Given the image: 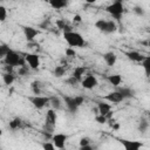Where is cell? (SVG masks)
<instances>
[{
  "instance_id": "cell-39",
  "label": "cell",
  "mask_w": 150,
  "mask_h": 150,
  "mask_svg": "<svg viewBox=\"0 0 150 150\" xmlns=\"http://www.w3.org/2000/svg\"><path fill=\"white\" fill-rule=\"evenodd\" d=\"M66 82H67L68 84H70V86H75V84L77 83V81H76L74 77H71V76H70V77H69V79H68Z\"/></svg>"
},
{
  "instance_id": "cell-16",
  "label": "cell",
  "mask_w": 150,
  "mask_h": 150,
  "mask_svg": "<svg viewBox=\"0 0 150 150\" xmlns=\"http://www.w3.org/2000/svg\"><path fill=\"white\" fill-rule=\"evenodd\" d=\"M97 110H98V115L105 116L109 111H111V105L110 103L107 102H97Z\"/></svg>"
},
{
  "instance_id": "cell-7",
  "label": "cell",
  "mask_w": 150,
  "mask_h": 150,
  "mask_svg": "<svg viewBox=\"0 0 150 150\" xmlns=\"http://www.w3.org/2000/svg\"><path fill=\"white\" fill-rule=\"evenodd\" d=\"M97 84H98V81H97L96 76L93 75V74L86 75V76L82 79V81H81V86H82L84 89H93V88H95Z\"/></svg>"
},
{
  "instance_id": "cell-31",
  "label": "cell",
  "mask_w": 150,
  "mask_h": 150,
  "mask_svg": "<svg viewBox=\"0 0 150 150\" xmlns=\"http://www.w3.org/2000/svg\"><path fill=\"white\" fill-rule=\"evenodd\" d=\"M28 71H29V67L28 66L25 64V66L19 67V75H27Z\"/></svg>"
},
{
  "instance_id": "cell-45",
  "label": "cell",
  "mask_w": 150,
  "mask_h": 150,
  "mask_svg": "<svg viewBox=\"0 0 150 150\" xmlns=\"http://www.w3.org/2000/svg\"><path fill=\"white\" fill-rule=\"evenodd\" d=\"M2 135V129H0V136Z\"/></svg>"
},
{
  "instance_id": "cell-2",
  "label": "cell",
  "mask_w": 150,
  "mask_h": 150,
  "mask_svg": "<svg viewBox=\"0 0 150 150\" xmlns=\"http://www.w3.org/2000/svg\"><path fill=\"white\" fill-rule=\"evenodd\" d=\"M105 11L116 20V21H121L122 20V16H123V13H124V6H123V2L117 0V1H114L112 4H110ZM114 20V21H115Z\"/></svg>"
},
{
  "instance_id": "cell-38",
  "label": "cell",
  "mask_w": 150,
  "mask_h": 150,
  "mask_svg": "<svg viewBox=\"0 0 150 150\" xmlns=\"http://www.w3.org/2000/svg\"><path fill=\"white\" fill-rule=\"evenodd\" d=\"M56 25H57V27H59L60 29H62V30H63V28H64V26H66L67 23H66V21H64V20H57V21H56Z\"/></svg>"
},
{
  "instance_id": "cell-40",
  "label": "cell",
  "mask_w": 150,
  "mask_h": 150,
  "mask_svg": "<svg viewBox=\"0 0 150 150\" xmlns=\"http://www.w3.org/2000/svg\"><path fill=\"white\" fill-rule=\"evenodd\" d=\"M79 150H96V149L89 144V145H86V146H80Z\"/></svg>"
},
{
  "instance_id": "cell-44",
  "label": "cell",
  "mask_w": 150,
  "mask_h": 150,
  "mask_svg": "<svg viewBox=\"0 0 150 150\" xmlns=\"http://www.w3.org/2000/svg\"><path fill=\"white\" fill-rule=\"evenodd\" d=\"M87 2H89V4H93V2H95V1H94V0H88Z\"/></svg>"
},
{
  "instance_id": "cell-1",
  "label": "cell",
  "mask_w": 150,
  "mask_h": 150,
  "mask_svg": "<svg viewBox=\"0 0 150 150\" xmlns=\"http://www.w3.org/2000/svg\"><path fill=\"white\" fill-rule=\"evenodd\" d=\"M63 39L70 46V48H73V47H83L86 45V41H84L83 36L80 33L74 32V30L63 33Z\"/></svg>"
},
{
  "instance_id": "cell-9",
  "label": "cell",
  "mask_w": 150,
  "mask_h": 150,
  "mask_svg": "<svg viewBox=\"0 0 150 150\" xmlns=\"http://www.w3.org/2000/svg\"><path fill=\"white\" fill-rule=\"evenodd\" d=\"M120 143L123 145L124 150H139L143 146V143L139 141H134V139H120Z\"/></svg>"
},
{
  "instance_id": "cell-10",
  "label": "cell",
  "mask_w": 150,
  "mask_h": 150,
  "mask_svg": "<svg viewBox=\"0 0 150 150\" xmlns=\"http://www.w3.org/2000/svg\"><path fill=\"white\" fill-rule=\"evenodd\" d=\"M103 100L108 101L109 103H114V104H117V103H120V102L124 101L125 98L122 96V94H121L118 90H114V91L109 93L108 95H105V96L103 97Z\"/></svg>"
},
{
  "instance_id": "cell-5",
  "label": "cell",
  "mask_w": 150,
  "mask_h": 150,
  "mask_svg": "<svg viewBox=\"0 0 150 150\" xmlns=\"http://www.w3.org/2000/svg\"><path fill=\"white\" fill-rule=\"evenodd\" d=\"M25 62H27L30 69H38L40 67V56L34 53H28L25 55Z\"/></svg>"
},
{
  "instance_id": "cell-28",
  "label": "cell",
  "mask_w": 150,
  "mask_h": 150,
  "mask_svg": "<svg viewBox=\"0 0 150 150\" xmlns=\"http://www.w3.org/2000/svg\"><path fill=\"white\" fill-rule=\"evenodd\" d=\"M41 146H42V150H55V149H56L52 142H47V141L43 142V143L41 144Z\"/></svg>"
},
{
  "instance_id": "cell-42",
  "label": "cell",
  "mask_w": 150,
  "mask_h": 150,
  "mask_svg": "<svg viewBox=\"0 0 150 150\" xmlns=\"http://www.w3.org/2000/svg\"><path fill=\"white\" fill-rule=\"evenodd\" d=\"M5 70H6V73L13 74V67H11V66H5Z\"/></svg>"
},
{
  "instance_id": "cell-21",
  "label": "cell",
  "mask_w": 150,
  "mask_h": 150,
  "mask_svg": "<svg viewBox=\"0 0 150 150\" xmlns=\"http://www.w3.org/2000/svg\"><path fill=\"white\" fill-rule=\"evenodd\" d=\"M117 30V23L116 21L114 20H107V30L105 33L107 34H110V33H114Z\"/></svg>"
},
{
  "instance_id": "cell-19",
  "label": "cell",
  "mask_w": 150,
  "mask_h": 150,
  "mask_svg": "<svg viewBox=\"0 0 150 150\" xmlns=\"http://www.w3.org/2000/svg\"><path fill=\"white\" fill-rule=\"evenodd\" d=\"M49 5H50L54 9H61V8L66 7V6L68 5V2L64 1V0H50V1H49Z\"/></svg>"
},
{
  "instance_id": "cell-27",
  "label": "cell",
  "mask_w": 150,
  "mask_h": 150,
  "mask_svg": "<svg viewBox=\"0 0 150 150\" xmlns=\"http://www.w3.org/2000/svg\"><path fill=\"white\" fill-rule=\"evenodd\" d=\"M8 52H9V47L7 45H0V59H4Z\"/></svg>"
},
{
  "instance_id": "cell-37",
  "label": "cell",
  "mask_w": 150,
  "mask_h": 150,
  "mask_svg": "<svg viewBox=\"0 0 150 150\" xmlns=\"http://www.w3.org/2000/svg\"><path fill=\"white\" fill-rule=\"evenodd\" d=\"M134 12H135L136 14H138V15H143V14H144V9H143L142 7H139V6H136V7L134 8Z\"/></svg>"
},
{
  "instance_id": "cell-26",
  "label": "cell",
  "mask_w": 150,
  "mask_h": 150,
  "mask_svg": "<svg viewBox=\"0 0 150 150\" xmlns=\"http://www.w3.org/2000/svg\"><path fill=\"white\" fill-rule=\"evenodd\" d=\"M66 74V67L64 66H56L54 68V76L55 77H62Z\"/></svg>"
},
{
  "instance_id": "cell-33",
  "label": "cell",
  "mask_w": 150,
  "mask_h": 150,
  "mask_svg": "<svg viewBox=\"0 0 150 150\" xmlns=\"http://www.w3.org/2000/svg\"><path fill=\"white\" fill-rule=\"evenodd\" d=\"M90 144V138L89 137H82L80 139V146H86Z\"/></svg>"
},
{
  "instance_id": "cell-18",
  "label": "cell",
  "mask_w": 150,
  "mask_h": 150,
  "mask_svg": "<svg viewBox=\"0 0 150 150\" xmlns=\"http://www.w3.org/2000/svg\"><path fill=\"white\" fill-rule=\"evenodd\" d=\"M49 104L52 105V109H54L56 111V110H59L61 108L62 102H61L60 97H57V96H50L49 97Z\"/></svg>"
},
{
  "instance_id": "cell-34",
  "label": "cell",
  "mask_w": 150,
  "mask_h": 150,
  "mask_svg": "<svg viewBox=\"0 0 150 150\" xmlns=\"http://www.w3.org/2000/svg\"><path fill=\"white\" fill-rule=\"evenodd\" d=\"M75 55H76L75 49H73V48H70V47H68V48L66 49V56H68V57H74Z\"/></svg>"
},
{
  "instance_id": "cell-6",
  "label": "cell",
  "mask_w": 150,
  "mask_h": 150,
  "mask_svg": "<svg viewBox=\"0 0 150 150\" xmlns=\"http://www.w3.org/2000/svg\"><path fill=\"white\" fill-rule=\"evenodd\" d=\"M22 32H23V35H25V38L28 42H33L35 40V38L38 35H40V33H41L39 29H36L34 27H30V26H23Z\"/></svg>"
},
{
  "instance_id": "cell-11",
  "label": "cell",
  "mask_w": 150,
  "mask_h": 150,
  "mask_svg": "<svg viewBox=\"0 0 150 150\" xmlns=\"http://www.w3.org/2000/svg\"><path fill=\"white\" fill-rule=\"evenodd\" d=\"M56 120H57L56 111L54 109H48L46 112V127H49L50 130H53L56 124Z\"/></svg>"
},
{
  "instance_id": "cell-30",
  "label": "cell",
  "mask_w": 150,
  "mask_h": 150,
  "mask_svg": "<svg viewBox=\"0 0 150 150\" xmlns=\"http://www.w3.org/2000/svg\"><path fill=\"white\" fill-rule=\"evenodd\" d=\"M148 128H149V123H148L145 120H142V121L139 122V125H138L139 131L144 132V131H146V130H148Z\"/></svg>"
},
{
  "instance_id": "cell-20",
  "label": "cell",
  "mask_w": 150,
  "mask_h": 150,
  "mask_svg": "<svg viewBox=\"0 0 150 150\" xmlns=\"http://www.w3.org/2000/svg\"><path fill=\"white\" fill-rule=\"evenodd\" d=\"M116 90H118V91L122 94V96H123L124 98H130L131 96H134V93H135L132 89H130V88H127V87L117 88Z\"/></svg>"
},
{
  "instance_id": "cell-3",
  "label": "cell",
  "mask_w": 150,
  "mask_h": 150,
  "mask_svg": "<svg viewBox=\"0 0 150 150\" xmlns=\"http://www.w3.org/2000/svg\"><path fill=\"white\" fill-rule=\"evenodd\" d=\"M4 62L6 66H11V67H21V66H25V59H22L20 56V54H18L15 50H12L9 49V52L6 54V56L4 57Z\"/></svg>"
},
{
  "instance_id": "cell-8",
  "label": "cell",
  "mask_w": 150,
  "mask_h": 150,
  "mask_svg": "<svg viewBox=\"0 0 150 150\" xmlns=\"http://www.w3.org/2000/svg\"><path fill=\"white\" fill-rule=\"evenodd\" d=\"M67 138H68L67 135L61 134V132H57V134H54L52 136V143L54 144V146L56 149H63L64 145H66Z\"/></svg>"
},
{
  "instance_id": "cell-32",
  "label": "cell",
  "mask_w": 150,
  "mask_h": 150,
  "mask_svg": "<svg viewBox=\"0 0 150 150\" xmlns=\"http://www.w3.org/2000/svg\"><path fill=\"white\" fill-rule=\"evenodd\" d=\"M95 121L97 122V123H100V124H104L108 120H107V117L105 116H102V115H97L96 117H95Z\"/></svg>"
},
{
  "instance_id": "cell-22",
  "label": "cell",
  "mask_w": 150,
  "mask_h": 150,
  "mask_svg": "<svg viewBox=\"0 0 150 150\" xmlns=\"http://www.w3.org/2000/svg\"><path fill=\"white\" fill-rule=\"evenodd\" d=\"M30 89H32V91H33V94H35V95H40L41 94V82L40 81H33L32 83H30Z\"/></svg>"
},
{
  "instance_id": "cell-13",
  "label": "cell",
  "mask_w": 150,
  "mask_h": 150,
  "mask_svg": "<svg viewBox=\"0 0 150 150\" xmlns=\"http://www.w3.org/2000/svg\"><path fill=\"white\" fill-rule=\"evenodd\" d=\"M63 101H64V103H66L67 109H68L70 112H76V111H77L79 107H77V104L75 103V98H74V97L64 96V97H63Z\"/></svg>"
},
{
  "instance_id": "cell-24",
  "label": "cell",
  "mask_w": 150,
  "mask_h": 150,
  "mask_svg": "<svg viewBox=\"0 0 150 150\" xmlns=\"http://www.w3.org/2000/svg\"><path fill=\"white\" fill-rule=\"evenodd\" d=\"M2 81H4V83L6 86H9L15 81V76L13 74H11V73H5L2 75Z\"/></svg>"
},
{
  "instance_id": "cell-41",
  "label": "cell",
  "mask_w": 150,
  "mask_h": 150,
  "mask_svg": "<svg viewBox=\"0 0 150 150\" xmlns=\"http://www.w3.org/2000/svg\"><path fill=\"white\" fill-rule=\"evenodd\" d=\"M73 19H74V22H81V21H82V18H81V15H79V14H75Z\"/></svg>"
},
{
  "instance_id": "cell-29",
  "label": "cell",
  "mask_w": 150,
  "mask_h": 150,
  "mask_svg": "<svg viewBox=\"0 0 150 150\" xmlns=\"http://www.w3.org/2000/svg\"><path fill=\"white\" fill-rule=\"evenodd\" d=\"M7 18V9L5 6H0V22H4Z\"/></svg>"
},
{
  "instance_id": "cell-14",
  "label": "cell",
  "mask_w": 150,
  "mask_h": 150,
  "mask_svg": "<svg viewBox=\"0 0 150 150\" xmlns=\"http://www.w3.org/2000/svg\"><path fill=\"white\" fill-rule=\"evenodd\" d=\"M103 60L109 67H112V66H115V63L117 61V56L114 52H107L103 54Z\"/></svg>"
},
{
  "instance_id": "cell-15",
  "label": "cell",
  "mask_w": 150,
  "mask_h": 150,
  "mask_svg": "<svg viewBox=\"0 0 150 150\" xmlns=\"http://www.w3.org/2000/svg\"><path fill=\"white\" fill-rule=\"evenodd\" d=\"M125 55L128 56L129 60H131V61H134V62H142V61L145 59V56H143L141 53H138V52H136V50L127 52Z\"/></svg>"
},
{
  "instance_id": "cell-12",
  "label": "cell",
  "mask_w": 150,
  "mask_h": 150,
  "mask_svg": "<svg viewBox=\"0 0 150 150\" xmlns=\"http://www.w3.org/2000/svg\"><path fill=\"white\" fill-rule=\"evenodd\" d=\"M86 73H87V68L83 67V66H80V67H76V68L73 70V73H71V77H74L77 82H81Z\"/></svg>"
},
{
  "instance_id": "cell-35",
  "label": "cell",
  "mask_w": 150,
  "mask_h": 150,
  "mask_svg": "<svg viewBox=\"0 0 150 150\" xmlns=\"http://www.w3.org/2000/svg\"><path fill=\"white\" fill-rule=\"evenodd\" d=\"M74 98H75V103L77 104L79 108H80V107L82 105V103L84 102V97H83V96H75Z\"/></svg>"
},
{
  "instance_id": "cell-23",
  "label": "cell",
  "mask_w": 150,
  "mask_h": 150,
  "mask_svg": "<svg viewBox=\"0 0 150 150\" xmlns=\"http://www.w3.org/2000/svg\"><path fill=\"white\" fill-rule=\"evenodd\" d=\"M21 124H22V121H21L19 117H15V118H13V120L9 121L8 127H9L12 130H16V129L21 128Z\"/></svg>"
},
{
  "instance_id": "cell-4",
  "label": "cell",
  "mask_w": 150,
  "mask_h": 150,
  "mask_svg": "<svg viewBox=\"0 0 150 150\" xmlns=\"http://www.w3.org/2000/svg\"><path fill=\"white\" fill-rule=\"evenodd\" d=\"M30 103L33 104L34 108L36 109H43L49 104V97L48 96H42V95H34L28 98Z\"/></svg>"
},
{
  "instance_id": "cell-36",
  "label": "cell",
  "mask_w": 150,
  "mask_h": 150,
  "mask_svg": "<svg viewBox=\"0 0 150 150\" xmlns=\"http://www.w3.org/2000/svg\"><path fill=\"white\" fill-rule=\"evenodd\" d=\"M141 63L143 64V67H144V69H145V73L148 74V73H149V70H148V68H149V59L145 56V59H144V60H143Z\"/></svg>"
},
{
  "instance_id": "cell-25",
  "label": "cell",
  "mask_w": 150,
  "mask_h": 150,
  "mask_svg": "<svg viewBox=\"0 0 150 150\" xmlns=\"http://www.w3.org/2000/svg\"><path fill=\"white\" fill-rule=\"evenodd\" d=\"M95 27H96L100 32L105 33V30H107V20H103V19L97 20V21L95 22Z\"/></svg>"
},
{
  "instance_id": "cell-43",
  "label": "cell",
  "mask_w": 150,
  "mask_h": 150,
  "mask_svg": "<svg viewBox=\"0 0 150 150\" xmlns=\"http://www.w3.org/2000/svg\"><path fill=\"white\" fill-rule=\"evenodd\" d=\"M112 128H114V129H116V130H117V129H118V128H120V124H118V123H116V124H114V125H112Z\"/></svg>"
},
{
  "instance_id": "cell-17",
  "label": "cell",
  "mask_w": 150,
  "mask_h": 150,
  "mask_svg": "<svg viewBox=\"0 0 150 150\" xmlns=\"http://www.w3.org/2000/svg\"><path fill=\"white\" fill-rule=\"evenodd\" d=\"M107 80H108V82H109L111 86H114V87H116V88H118V86L122 83V77H121V75H118V74L108 75Z\"/></svg>"
}]
</instances>
